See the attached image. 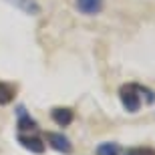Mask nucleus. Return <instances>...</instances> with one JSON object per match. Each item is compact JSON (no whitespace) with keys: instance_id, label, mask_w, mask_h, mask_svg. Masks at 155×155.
Segmentation results:
<instances>
[{"instance_id":"f257e3e1","label":"nucleus","mask_w":155,"mask_h":155,"mask_svg":"<svg viewBox=\"0 0 155 155\" xmlns=\"http://www.w3.org/2000/svg\"><path fill=\"white\" fill-rule=\"evenodd\" d=\"M119 99L127 113H137L143 105L155 103V91L139 83H125L119 89Z\"/></svg>"},{"instance_id":"f03ea898","label":"nucleus","mask_w":155,"mask_h":155,"mask_svg":"<svg viewBox=\"0 0 155 155\" xmlns=\"http://www.w3.org/2000/svg\"><path fill=\"white\" fill-rule=\"evenodd\" d=\"M18 143L22 145L24 149H28L30 153H36V155H42L46 151L45 139L40 137L38 133H18Z\"/></svg>"},{"instance_id":"7ed1b4c3","label":"nucleus","mask_w":155,"mask_h":155,"mask_svg":"<svg viewBox=\"0 0 155 155\" xmlns=\"http://www.w3.org/2000/svg\"><path fill=\"white\" fill-rule=\"evenodd\" d=\"M45 137H46V141H48V145H51L54 151H58V153L71 155L73 151H75V147H73V143H71V139L67 137V135H63V133L48 131V133H45Z\"/></svg>"},{"instance_id":"20e7f679","label":"nucleus","mask_w":155,"mask_h":155,"mask_svg":"<svg viewBox=\"0 0 155 155\" xmlns=\"http://www.w3.org/2000/svg\"><path fill=\"white\" fill-rule=\"evenodd\" d=\"M16 129L18 133H38V125H36V121L30 117L28 109L24 107V105H18L16 107Z\"/></svg>"},{"instance_id":"39448f33","label":"nucleus","mask_w":155,"mask_h":155,"mask_svg":"<svg viewBox=\"0 0 155 155\" xmlns=\"http://www.w3.org/2000/svg\"><path fill=\"white\" fill-rule=\"evenodd\" d=\"M75 6L81 14L87 16H95L99 12H103L105 8V0H75Z\"/></svg>"},{"instance_id":"423d86ee","label":"nucleus","mask_w":155,"mask_h":155,"mask_svg":"<svg viewBox=\"0 0 155 155\" xmlns=\"http://www.w3.org/2000/svg\"><path fill=\"white\" fill-rule=\"evenodd\" d=\"M51 119L54 121L58 127H69L71 123H73V119H75V113H73V109H69V107H54V109L51 111Z\"/></svg>"},{"instance_id":"0eeeda50","label":"nucleus","mask_w":155,"mask_h":155,"mask_svg":"<svg viewBox=\"0 0 155 155\" xmlns=\"http://www.w3.org/2000/svg\"><path fill=\"white\" fill-rule=\"evenodd\" d=\"M16 99V85L8 81H0V107L10 105Z\"/></svg>"},{"instance_id":"6e6552de","label":"nucleus","mask_w":155,"mask_h":155,"mask_svg":"<svg viewBox=\"0 0 155 155\" xmlns=\"http://www.w3.org/2000/svg\"><path fill=\"white\" fill-rule=\"evenodd\" d=\"M10 4H14L16 8H20V10H24L26 14H40V4L38 2H35V0H8Z\"/></svg>"},{"instance_id":"1a4fd4ad","label":"nucleus","mask_w":155,"mask_h":155,"mask_svg":"<svg viewBox=\"0 0 155 155\" xmlns=\"http://www.w3.org/2000/svg\"><path fill=\"white\" fill-rule=\"evenodd\" d=\"M95 155H121V147L115 141H103L97 145Z\"/></svg>"},{"instance_id":"9d476101","label":"nucleus","mask_w":155,"mask_h":155,"mask_svg":"<svg viewBox=\"0 0 155 155\" xmlns=\"http://www.w3.org/2000/svg\"><path fill=\"white\" fill-rule=\"evenodd\" d=\"M123 155H155V149L153 147H147V145H139V147L127 149Z\"/></svg>"}]
</instances>
